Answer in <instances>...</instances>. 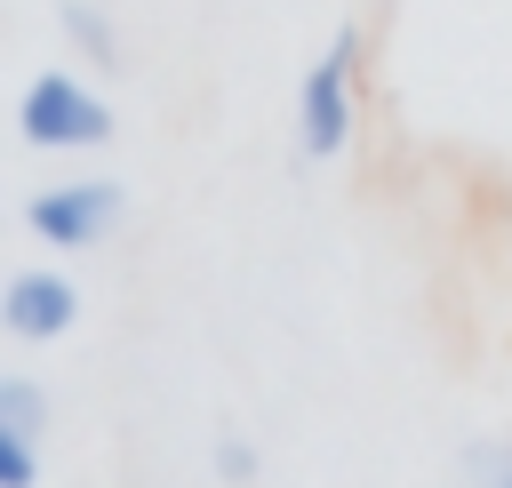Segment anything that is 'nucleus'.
Here are the masks:
<instances>
[{"label": "nucleus", "mask_w": 512, "mask_h": 488, "mask_svg": "<svg viewBox=\"0 0 512 488\" xmlns=\"http://www.w3.org/2000/svg\"><path fill=\"white\" fill-rule=\"evenodd\" d=\"M360 32L344 24L328 48H320V64L296 80V144H304V160H336L344 144H352V128H360Z\"/></svg>", "instance_id": "f257e3e1"}, {"label": "nucleus", "mask_w": 512, "mask_h": 488, "mask_svg": "<svg viewBox=\"0 0 512 488\" xmlns=\"http://www.w3.org/2000/svg\"><path fill=\"white\" fill-rule=\"evenodd\" d=\"M16 128L32 152H96L112 144V104L80 72H32L16 96Z\"/></svg>", "instance_id": "f03ea898"}, {"label": "nucleus", "mask_w": 512, "mask_h": 488, "mask_svg": "<svg viewBox=\"0 0 512 488\" xmlns=\"http://www.w3.org/2000/svg\"><path fill=\"white\" fill-rule=\"evenodd\" d=\"M24 224H32V240H48V248H96V240L120 232V184H104V176L40 184V192L24 200Z\"/></svg>", "instance_id": "7ed1b4c3"}, {"label": "nucleus", "mask_w": 512, "mask_h": 488, "mask_svg": "<svg viewBox=\"0 0 512 488\" xmlns=\"http://www.w3.org/2000/svg\"><path fill=\"white\" fill-rule=\"evenodd\" d=\"M72 320H80V288H72L64 272L32 264V272H8V280H0V336H16V344H56V336H72Z\"/></svg>", "instance_id": "20e7f679"}, {"label": "nucleus", "mask_w": 512, "mask_h": 488, "mask_svg": "<svg viewBox=\"0 0 512 488\" xmlns=\"http://www.w3.org/2000/svg\"><path fill=\"white\" fill-rule=\"evenodd\" d=\"M64 40L80 48V56H96V72H120V32H112V16L104 8H88V0H64Z\"/></svg>", "instance_id": "39448f33"}, {"label": "nucleus", "mask_w": 512, "mask_h": 488, "mask_svg": "<svg viewBox=\"0 0 512 488\" xmlns=\"http://www.w3.org/2000/svg\"><path fill=\"white\" fill-rule=\"evenodd\" d=\"M0 424L40 440V432H48V392H40V384H24V376H0Z\"/></svg>", "instance_id": "423d86ee"}, {"label": "nucleus", "mask_w": 512, "mask_h": 488, "mask_svg": "<svg viewBox=\"0 0 512 488\" xmlns=\"http://www.w3.org/2000/svg\"><path fill=\"white\" fill-rule=\"evenodd\" d=\"M0 488H40V440L0 424Z\"/></svg>", "instance_id": "0eeeda50"}, {"label": "nucleus", "mask_w": 512, "mask_h": 488, "mask_svg": "<svg viewBox=\"0 0 512 488\" xmlns=\"http://www.w3.org/2000/svg\"><path fill=\"white\" fill-rule=\"evenodd\" d=\"M464 488H512V448H496V440L472 448L464 456Z\"/></svg>", "instance_id": "6e6552de"}, {"label": "nucleus", "mask_w": 512, "mask_h": 488, "mask_svg": "<svg viewBox=\"0 0 512 488\" xmlns=\"http://www.w3.org/2000/svg\"><path fill=\"white\" fill-rule=\"evenodd\" d=\"M216 472H224L232 488H248V480H256V456H248V440H216Z\"/></svg>", "instance_id": "1a4fd4ad"}]
</instances>
